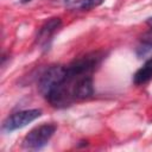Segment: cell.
Wrapping results in <instances>:
<instances>
[{
	"instance_id": "obj_7",
	"label": "cell",
	"mask_w": 152,
	"mask_h": 152,
	"mask_svg": "<svg viewBox=\"0 0 152 152\" xmlns=\"http://www.w3.org/2000/svg\"><path fill=\"white\" fill-rule=\"evenodd\" d=\"M104 0H77L74 4V7L82 11H89L94 7L100 6Z\"/></svg>"
},
{
	"instance_id": "obj_10",
	"label": "cell",
	"mask_w": 152,
	"mask_h": 152,
	"mask_svg": "<svg viewBox=\"0 0 152 152\" xmlns=\"http://www.w3.org/2000/svg\"><path fill=\"white\" fill-rule=\"evenodd\" d=\"M62 2H64V4H69V2H71V1H74V0H61Z\"/></svg>"
},
{
	"instance_id": "obj_8",
	"label": "cell",
	"mask_w": 152,
	"mask_h": 152,
	"mask_svg": "<svg viewBox=\"0 0 152 152\" xmlns=\"http://www.w3.org/2000/svg\"><path fill=\"white\" fill-rule=\"evenodd\" d=\"M140 40L144 45H146L148 48H152V28L148 30L147 32L142 33V36L140 37Z\"/></svg>"
},
{
	"instance_id": "obj_2",
	"label": "cell",
	"mask_w": 152,
	"mask_h": 152,
	"mask_svg": "<svg viewBox=\"0 0 152 152\" xmlns=\"http://www.w3.org/2000/svg\"><path fill=\"white\" fill-rule=\"evenodd\" d=\"M56 132V125L43 124L31 129L24 138L23 145L28 150H39L44 147Z\"/></svg>"
},
{
	"instance_id": "obj_3",
	"label": "cell",
	"mask_w": 152,
	"mask_h": 152,
	"mask_svg": "<svg viewBox=\"0 0 152 152\" xmlns=\"http://www.w3.org/2000/svg\"><path fill=\"white\" fill-rule=\"evenodd\" d=\"M66 76V66L64 65H51L39 77L38 89L46 96L55 87L61 84Z\"/></svg>"
},
{
	"instance_id": "obj_4",
	"label": "cell",
	"mask_w": 152,
	"mask_h": 152,
	"mask_svg": "<svg viewBox=\"0 0 152 152\" xmlns=\"http://www.w3.org/2000/svg\"><path fill=\"white\" fill-rule=\"evenodd\" d=\"M40 115H42L40 109H25V110L15 112L4 120L2 129L6 132H12V131L23 128L30 122L38 119Z\"/></svg>"
},
{
	"instance_id": "obj_1",
	"label": "cell",
	"mask_w": 152,
	"mask_h": 152,
	"mask_svg": "<svg viewBox=\"0 0 152 152\" xmlns=\"http://www.w3.org/2000/svg\"><path fill=\"white\" fill-rule=\"evenodd\" d=\"M103 58L104 53L102 51L89 52L84 56L75 58L69 65H66V72L74 76L91 75V72L101 64Z\"/></svg>"
},
{
	"instance_id": "obj_6",
	"label": "cell",
	"mask_w": 152,
	"mask_h": 152,
	"mask_svg": "<svg viewBox=\"0 0 152 152\" xmlns=\"http://www.w3.org/2000/svg\"><path fill=\"white\" fill-rule=\"evenodd\" d=\"M150 80H152V57L147 59L133 75V81L135 84H144Z\"/></svg>"
},
{
	"instance_id": "obj_9",
	"label": "cell",
	"mask_w": 152,
	"mask_h": 152,
	"mask_svg": "<svg viewBox=\"0 0 152 152\" xmlns=\"http://www.w3.org/2000/svg\"><path fill=\"white\" fill-rule=\"evenodd\" d=\"M146 25H147L150 28H152V17H150V18L146 20Z\"/></svg>"
},
{
	"instance_id": "obj_5",
	"label": "cell",
	"mask_w": 152,
	"mask_h": 152,
	"mask_svg": "<svg viewBox=\"0 0 152 152\" xmlns=\"http://www.w3.org/2000/svg\"><path fill=\"white\" fill-rule=\"evenodd\" d=\"M61 25H62L61 18H51L48 21H45L38 31L37 42L40 45H46L51 40V37L55 34V32L61 27Z\"/></svg>"
},
{
	"instance_id": "obj_11",
	"label": "cell",
	"mask_w": 152,
	"mask_h": 152,
	"mask_svg": "<svg viewBox=\"0 0 152 152\" xmlns=\"http://www.w3.org/2000/svg\"><path fill=\"white\" fill-rule=\"evenodd\" d=\"M28 1H31V0H20V2H23V4H26V2H28Z\"/></svg>"
}]
</instances>
